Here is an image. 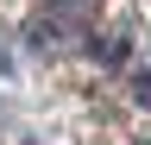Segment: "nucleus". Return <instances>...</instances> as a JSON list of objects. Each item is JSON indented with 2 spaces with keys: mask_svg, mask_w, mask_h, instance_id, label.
Wrapping results in <instances>:
<instances>
[{
  "mask_svg": "<svg viewBox=\"0 0 151 145\" xmlns=\"http://www.w3.org/2000/svg\"><path fill=\"white\" fill-rule=\"evenodd\" d=\"M132 95H139V107H151V69H145L139 82H132Z\"/></svg>",
  "mask_w": 151,
  "mask_h": 145,
  "instance_id": "f257e3e1",
  "label": "nucleus"
}]
</instances>
